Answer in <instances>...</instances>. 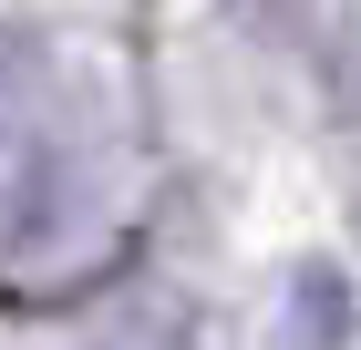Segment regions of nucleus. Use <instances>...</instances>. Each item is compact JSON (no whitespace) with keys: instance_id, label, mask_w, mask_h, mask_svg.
<instances>
[{"instance_id":"obj_2","label":"nucleus","mask_w":361,"mask_h":350,"mask_svg":"<svg viewBox=\"0 0 361 350\" xmlns=\"http://www.w3.org/2000/svg\"><path fill=\"white\" fill-rule=\"evenodd\" d=\"M11 113H21V42H0V135H11Z\"/></svg>"},{"instance_id":"obj_1","label":"nucleus","mask_w":361,"mask_h":350,"mask_svg":"<svg viewBox=\"0 0 361 350\" xmlns=\"http://www.w3.org/2000/svg\"><path fill=\"white\" fill-rule=\"evenodd\" d=\"M279 340L289 350H351L361 340V289L341 258H300L289 289H279Z\"/></svg>"}]
</instances>
